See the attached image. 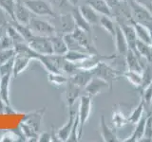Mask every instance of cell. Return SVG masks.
<instances>
[{"mask_svg": "<svg viewBox=\"0 0 152 142\" xmlns=\"http://www.w3.org/2000/svg\"><path fill=\"white\" fill-rule=\"evenodd\" d=\"M90 70H91L93 76L106 80V82L109 84L110 90H112V88H113L114 83L123 76V72L111 67L110 65L107 64V61L100 62L94 68L90 69Z\"/></svg>", "mask_w": 152, "mask_h": 142, "instance_id": "6da1fadb", "label": "cell"}, {"mask_svg": "<svg viewBox=\"0 0 152 142\" xmlns=\"http://www.w3.org/2000/svg\"><path fill=\"white\" fill-rule=\"evenodd\" d=\"M127 3L130 7L133 21L145 26L152 32V12L138 4L134 0H129Z\"/></svg>", "mask_w": 152, "mask_h": 142, "instance_id": "7a4b0ae2", "label": "cell"}, {"mask_svg": "<svg viewBox=\"0 0 152 142\" xmlns=\"http://www.w3.org/2000/svg\"><path fill=\"white\" fill-rule=\"evenodd\" d=\"M92 110V97L88 95H81L79 98V111L77 114L78 117V136L79 139H81L83 135V130L86 122L88 120Z\"/></svg>", "mask_w": 152, "mask_h": 142, "instance_id": "3957f363", "label": "cell"}, {"mask_svg": "<svg viewBox=\"0 0 152 142\" xmlns=\"http://www.w3.org/2000/svg\"><path fill=\"white\" fill-rule=\"evenodd\" d=\"M53 18V23H51L54 26L56 33L61 35L68 34V33H71L76 28L74 18L72 16L71 12H65V13H60V14H55Z\"/></svg>", "mask_w": 152, "mask_h": 142, "instance_id": "277c9868", "label": "cell"}, {"mask_svg": "<svg viewBox=\"0 0 152 142\" xmlns=\"http://www.w3.org/2000/svg\"><path fill=\"white\" fill-rule=\"evenodd\" d=\"M28 27L34 35L50 37L56 34L55 28L50 22L42 20V19H38L33 16H31Z\"/></svg>", "mask_w": 152, "mask_h": 142, "instance_id": "5b68a950", "label": "cell"}, {"mask_svg": "<svg viewBox=\"0 0 152 142\" xmlns=\"http://www.w3.org/2000/svg\"><path fill=\"white\" fill-rule=\"evenodd\" d=\"M26 43L32 50H34L38 54H41V55L53 54V50H52V46H51L50 37L38 36V35L33 34Z\"/></svg>", "mask_w": 152, "mask_h": 142, "instance_id": "8992f818", "label": "cell"}, {"mask_svg": "<svg viewBox=\"0 0 152 142\" xmlns=\"http://www.w3.org/2000/svg\"><path fill=\"white\" fill-rule=\"evenodd\" d=\"M25 6L30 9L31 12L38 16H54L56 12L51 6L44 0H25Z\"/></svg>", "mask_w": 152, "mask_h": 142, "instance_id": "52a82bcc", "label": "cell"}, {"mask_svg": "<svg viewBox=\"0 0 152 142\" xmlns=\"http://www.w3.org/2000/svg\"><path fill=\"white\" fill-rule=\"evenodd\" d=\"M75 39L78 41L79 44L82 46L83 49L89 54H99L97 49L95 47L94 42L92 41L90 34L91 33L87 32L79 28H75V30L71 32Z\"/></svg>", "mask_w": 152, "mask_h": 142, "instance_id": "ba28073f", "label": "cell"}, {"mask_svg": "<svg viewBox=\"0 0 152 142\" xmlns=\"http://www.w3.org/2000/svg\"><path fill=\"white\" fill-rule=\"evenodd\" d=\"M107 90H110V87H109V84L106 80L93 76L92 79L89 80L84 88V92L86 93V95H88V96L93 98L99 94L107 91Z\"/></svg>", "mask_w": 152, "mask_h": 142, "instance_id": "9c48e42d", "label": "cell"}, {"mask_svg": "<svg viewBox=\"0 0 152 142\" xmlns=\"http://www.w3.org/2000/svg\"><path fill=\"white\" fill-rule=\"evenodd\" d=\"M76 116H77V113H76V111L72 107H70L68 120H66V122L63 126L56 131V135L58 137L59 141H68L69 136L71 131H72V128L76 120Z\"/></svg>", "mask_w": 152, "mask_h": 142, "instance_id": "30bf717a", "label": "cell"}, {"mask_svg": "<svg viewBox=\"0 0 152 142\" xmlns=\"http://www.w3.org/2000/svg\"><path fill=\"white\" fill-rule=\"evenodd\" d=\"M31 12L24 3H21L19 0L15 1V7H14V20L18 24L28 26L31 18Z\"/></svg>", "mask_w": 152, "mask_h": 142, "instance_id": "8fae6325", "label": "cell"}, {"mask_svg": "<svg viewBox=\"0 0 152 142\" xmlns=\"http://www.w3.org/2000/svg\"><path fill=\"white\" fill-rule=\"evenodd\" d=\"M99 129L100 134L103 138V141L104 142H118L120 141L116 135L115 129L109 127L106 121V118L104 116H101L99 121Z\"/></svg>", "mask_w": 152, "mask_h": 142, "instance_id": "7c38bea8", "label": "cell"}, {"mask_svg": "<svg viewBox=\"0 0 152 142\" xmlns=\"http://www.w3.org/2000/svg\"><path fill=\"white\" fill-rule=\"evenodd\" d=\"M142 57L137 54L136 52H134L131 49H128L126 52V54L125 56V61H126V65L127 66L128 70L136 71V72L142 73L144 70V66H142L141 63Z\"/></svg>", "mask_w": 152, "mask_h": 142, "instance_id": "4fadbf2b", "label": "cell"}, {"mask_svg": "<svg viewBox=\"0 0 152 142\" xmlns=\"http://www.w3.org/2000/svg\"><path fill=\"white\" fill-rule=\"evenodd\" d=\"M113 41L115 43V47H116V53L118 55H121L125 57L126 52L129 49L128 47L127 41L126 39V36L124 34V32L122 30L121 27L117 24V28H116V33L115 36L113 38Z\"/></svg>", "mask_w": 152, "mask_h": 142, "instance_id": "5bb4252c", "label": "cell"}, {"mask_svg": "<svg viewBox=\"0 0 152 142\" xmlns=\"http://www.w3.org/2000/svg\"><path fill=\"white\" fill-rule=\"evenodd\" d=\"M92 77L93 74L91 72V70L80 69L75 74L69 76L68 80L69 82L73 83L74 84L78 85L79 87L84 89L86 87V85L88 84V83L92 79Z\"/></svg>", "mask_w": 152, "mask_h": 142, "instance_id": "9a60e30c", "label": "cell"}, {"mask_svg": "<svg viewBox=\"0 0 152 142\" xmlns=\"http://www.w3.org/2000/svg\"><path fill=\"white\" fill-rule=\"evenodd\" d=\"M82 92H84L83 88L79 87L78 85L74 84L73 83L69 82L68 80L66 89V105L69 106V108L73 106L76 99L81 97V93Z\"/></svg>", "mask_w": 152, "mask_h": 142, "instance_id": "2e32d148", "label": "cell"}, {"mask_svg": "<svg viewBox=\"0 0 152 142\" xmlns=\"http://www.w3.org/2000/svg\"><path fill=\"white\" fill-rule=\"evenodd\" d=\"M78 9L82 14V16L87 20L90 25H99V20L101 15L95 11V9L88 5V3H85L82 5H79Z\"/></svg>", "mask_w": 152, "mask_h": 142, "instance_id": "e0dca14e", "label": "cell"}, {"mask_svg": "<svg viewBox=\"0 0 152 142\" xmlns=\"http://www.w3.org/2000/svg\"><path fill=\"white\" fill-rule=\"evenodd\" d=\"M119 26L121 27L124 34H125V36H126V39L127 41L129 49L133 50V51L137 53L136 44H137L138 38H137V35H136V31H135L134 27H133L132 24H122V25H119Z\"/></svg>", "mask_w": 152, "mask_h": 142, "instance_id": "ac0fdd59", "label": "cell"}, {"mask_svg": "<svg viewBox=\"0 0 152 142\" xmlns=\"http://www.w3.org/2000/svg\"><path fill=\"white\" fill-rule=\"evenodd\" d=\"M146 117L147 115L142 116L141 120L136 123L135 129L133 131L130 136H128L127 138L124 139V142H139L142 141L145 135V121H146Z\"/></svg>", "mask_w": 152, "mask_h": 142, "instance_id": "d6986e66", "label": "cell"}, {"mask_svg": "<svg viewBox=\"0 0 152 142\" xmlns=\"http://www.w3.org/2000/svg\"><path fill=\"white\" fill-rule=\"evenodd\" d=\"M12 76V73L6 74L3 76H0V98L5 103V105L11 106L10 102V83H11V78Z\"/></svg>", "mask_w": 152, "mask_h": 142, "instance_id": "ffe728a7", "label": "cell"}, {"mask_svg": "<svg viewBox=\"0 0 152 142\" xmlns=\"http://www.w3.org/2000/svg\"><path fill=\"white\" fill-rule=\"evenodd\" d=\"M51 46H52V50H53V54L57 55H65L68 52V46L64 40V36L58 34L52 35L50 37Z\"/></svg>", "mask_w": 152, "mask_h": 142, "instance_id": "44dd1931", "label": "cell"}, {"mask_svg": "<svg viewBox=\"0 0 152 142\" xmlns=\"http://www.w3.org/2000/svg\"><path fill=\"white\" fill-rule=\"evenodd\" d=\"M132 25H133V27H134V28H135L138 40L144 42V43H145V44L151 45V42H152V32L148 30V28H147L145 26L142 25V24L136 23V22H133Z\"/></svg>", "mask_w": 152, "mask_h": 142, "instance_id": "7402d4cb", "label": "cell"}, {"mask_svg": "<svg viewBox=\"0 0 152 142\" xmlns=\"http://www.w3.org/2000/svg\"><path fill=\"white\" fill-rule=\"evenodd\" d=\"M86 3L90 5L100 15H107L112 17V9L104 0H86Z\"/></svg>", "mask_w": 152, "mask_h": 142, "instance_id": "603a6c76", "label": "cell"}, {"mask_svg": "<svg viewBox=\"0 0 152 142\" xmlns=\"http://www.w3.org/2000/svg\"><path fill=\"white\" fill-rule=\"evenodd\" d=\"M99 26L104 28V30L107 31L112 38H114L116 33L117 23L111 16L101 15L99 20Z\"/></svg>", "mask_w": 152, "mask_h": 142, "instance_id": "cb8c5ba5", "label": "cell"}, {"mask_svg": "<svg viewBox=\"0 0 152 142\" xmlns=\"http://www.w3.org/2000/svg\"><path fill=\"white\" fill-rule=\"evenodd\" d=\"M71 14L74 18V21H75V25L76 28H79L81 30H83L87 32L91 33V25L86 20V19L82 16L78 7H74L70 11Z\"/></svg>", "mask_w": 152, "mask_h": 142, "instance_id": "d4e9b609", "label": "cell"}, {"mask_svg": "<svg viewBox=\"0 0 152 142\" xmlns=\"http://www.w3.org/2000/svg\"><path fill=\"white\" fill-rule=\"evenodd\" d=\"M145 114V101L141 98V101L139 104L133 109L132 112L129 114V116L127 117V120L128 123H131V124H136V123L139 121L141 118Z\"/></svg>", "mask_w": 152, "mask_h": 142, "instance_id": "484cf974", "label": "cell"}, {"mask_svg": "<svg viewBox=\"0 0 152 142\" xmlns=\"http://www.w3.org/2000/svg\"><path fill=\"white\" fill-rule=\"evenodd\" d=\"M111 121L114 129H121L128 123L127 117L125 116V114L120 108H115L113 110Z\"/></svg>", "mask_w": 152, "mask_h": 142, "instance_id": "4316f807", "label": "cell"}, {"mask_svg": "<svg viewBox=\"0 0 152 142\" xmlns=\"http://www.w3.org/2000/svg\"><path fill=\"white\" fill-rule=\"evenodd\" d=\"M43 113H44V109H41V110H39V111L28 114V115H27L24 122L27 123V124L30 125L31 127H32L33 129L37 132L40 128Z\"/></svg>", "mask_w": 152, "mask_h": 142, "instance_id": "83f0119b", "label": "cell"}, {"mask_svg": "<svg viewBox=\"0 0 152 142\" xmlns=\"http://www.w3.org/2000/svg\"><path fill=\"white\" fill-rule=\"evenodd\" d=\"M123 77H125L128 82L132 85H134L136 88H140L142 82V73L136 72V71L132 70H126L123 72Z\"/></svg>", "mask_w": 152, "mask_h": 142, "instance_id": "f1b7e54d", "label": "cell"}, {"mask_svg": "<svg viewBox=\"0 0 152 142\" xmlns=\"http://www.w3.org/2000/svg\"><path fill=\"white\" fill-rule=\"evenodd\" d=\"M90 54L87 52L83 51H76V50H68V52L64 55L65 59L69 62H72V63H79V62L83 61L87 57H88Z\"/></svg>", "mask_w": 152, "mask_h": 142, "instance_id": "f546056e", "label": "cell"}, {"mask_svg": "<svg viewBox=\"0 0 152 142\" xmlns=\"http://www.w3.org/2000/svg\"><path fill=\"white\" fill-rule=\"evenodd\" d=\"M63 36H64V40L66 44V46H68V50H76V51L87 52L82 47V46L79 44L78 41L75 39V37L72 35V33H68V34H65Z\"/></svg>", "mask_w": 152, "mask_h": 142, "instance_id": "4dcf8cb0", "label": "cell"}, {"mask_svg": "<svg viewBox=\"0 0 152 142\" xmlns=\"http://www.w3.org/2000/svg\"><path fill=\"white\" fill-rule=\"evenodd\" d=\"M7 34L12 38V40L14 43V46L26 42L25 39L23 38V36L16 30V28L14 27L12 23H9V22L7 23Z\"/></svg>", "mask_w": 152, "mask_h": 142, "instance_id": "1f68e13d", "label": "cell"}, {"mask_svg": "<svg viewBox=\"0 0 152 142\" xmlns=\"http://www.w3.org/2000/svg\"><path fill=\"white\" fill-rule=\"evenodd\" d=\"M14 7H15V0H0V8L2 11L14 20Z\"/></svg>", "mask_w": 152, "mask_h": 142, "instance_id": "d6a6232c", "label": "cell"}, {"mask_svg": "<svg viewBox=\"0 0 152 142\" xmlns=\"http://www.w3.org/2000/svg\"><path fill=\"white\" fill-rule=\"evenodd\" d=\"M68 79L66 76L62 75L61 73H50L49 72L48 74V80L51 84L54 85H63L66 84L68 83Z\"/></svg>", "mask_w": 152, "mask_h": 142, "instance_id": "836d02e7", "label": "cell"}, {"mask_svg": "<svg viewBox=\"0 0 152 142\" xmlns=\"http://www.w3.org/2000/svg\"><path fill=\"white\" fill-rule=\"evenodd\" d=\"M142 141H152V114H148L146 117L145 135Z\"/></svg>", "mask_w": 152, "mask_h": 142, "instance_id": "e575fe53", "label": "cell"}, {"mask_svg": "<svg viewBox=\"0 0 152 142\" xmlns=\"http://www.w3.org/2000/svg\"><path fill=\"white\" fill-rule=\"evenodd\" d=\"M79 70H80V68L78 67L77 64L72 63V62H69V61H66V63L63 66V69H62V71H63L64 73L69 75V77L71 75L75 74Z\"/></svg>", "mask_w": 152, "mask_h": 142, "instance_id": "d590c367", "label": "cell"}, {"mask_svg": "<svg viewBox=\"0 0 152 142\" xmlns=\"http://www.w3.org/2000/svg\"><path fill=\"white\" fill-rule=\"evenodd\" d=\"M11 49H14V43L6 32V34L3 35V37L0 39V51Z\"/></svg>", "mask_w": 152, "mask_h": 142, "instance_id": "8d00e7d4", "label": "cell"}, {"mask_svg": "<svg viewBox=\"0 0 152 142\" xmlns=\"http://www.w3.org/2000/svg\"><path fill=\"white\" fill-rule=\"evenodd\" d=\"M14 55H15V49H14L1 50L0 51V65L12 59Z\"/></svg>", "mask_w": 152, "mask_h": 142, "instance_id": "74e56055", "label": "cell"}, {"mask_svg": "<svg viewBox=\"0 0 152 142\" xmlns=\"http://www.w3.org/2000/svg\"><path fill=\"white\" fill-rule=\"evenodd\" d=\"M50 5L54 9H65L69 6H72L69 0H50Z\"/></svg>", "mask_w": 152, "mask_h": 142, "instance_id": "f35d334b", "label": "cell"}, {"mask_svg": "<svg viewBox=\"0 0 152 142\" xmlns=\"http://www.w3.org/2000/svg\"><path fill=\"white\" fill-rule=\"evenodd\" d=\"M18 138H20L17 135H15L12 132H7L1 136L0 141L2 142H12V141H17Z\"/></svg>", "mask_w": 152, "mask_h": 142, "instance_id": "ab89813d", "label": "cell"}, {"mask_svg": "<svg viewBox=\"0 0 152 142\" xmlns=\"http://www.w3.org/2000/svg\"><path fill=\"white\" fill-rule=\"evenodd\" d=\"M53 138H58L56 135V133L54 135H51L50 133H43L39 136H38V141L40 142H49V141H54Z\"/></svg>", "mask_w": 152, "mask_h": 142, "instance_id": "60d3db41", "label": "cell"}, {"mask_svg": "<svg viewBox=\"0 0 152 142\" xmlns=\"http://www.w3.org/2000/svg\"><path fill=\"white\" fill-rule=\"evenodd\" d=\"M134 1L152 12V0H134Z\"/></svg>", "mask_w": 152, "mask_h": 142, "instance_id": "b9f144b4", "label": "cell"}, {"mask_svg": "<svg viewBox=\"0 0 152 142\" xmlns=\"http://www.w3.org/2000/svg\"><path fill=\"white\" fill-rule=\"evenodd\" d=\"M104 1L107 3V5L111 8V9H113L114 8H116L121 2L120 0H104Z\"/></svg>", "mask_w": 152, "mask_h": 142, "instance_id": "7bdbcfd3", "label": "cell"}, {"mask_svg": "<svg viewBox=\"0 0 152 142\" xmlns=\"http://www.w3.org/2000/svg\"><path fill=\"white\" fill-rule=\"evenodd\" d=\"M6 32H7V23L0 25V39L3 37V35L6 34Z\"/></svg>", "mask_w": 152, "mask_h": 142, "instance_id": "ee69618b", "label": "cell"}, {"mask_svg": "<svg viewBox=\"0 0 152 142\" xmlns=\"http://www.w3.org/2000/svg\"><path fill=\"white\" fill-rule=\"evenodd\" d=\"M69 1L73 7H78V4H79L80 0H69Z\"/></svg>", "mask_w": 152, "mask_h": 142, "instance_id": "f6af8a7d", "label": "cell"}, {"mask_svg": "<svg viewBox=\"0 0 152 142\" xmlns=\"http://www.w3.org/2000/svg\"><path fill=\"white\" fill-rule=\"evenodd\" d=\"M120 1H121V2H128L129 0H120Z\"/></svg>", "mask_w": 152, "mask_h": 142, "instance_id": "bcb514c9", "label": "cell"}]
</instances>
